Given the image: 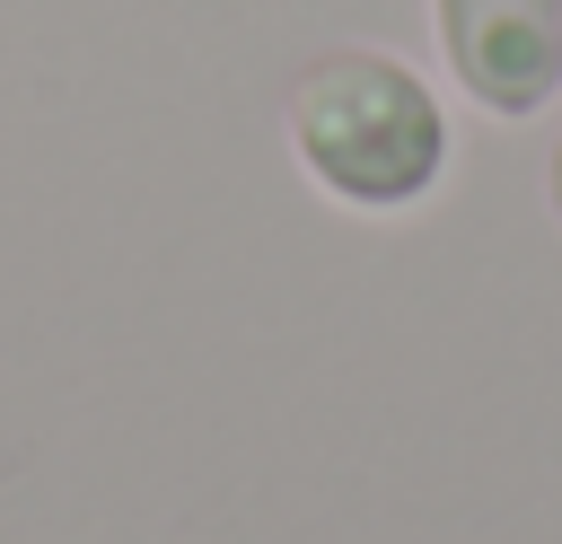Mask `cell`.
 Wrapping results in <instances>:
<instances>
[{
    "instance_id": "obj_1",
    "label": "cell",
    "mask_w": 562,
    "mask_h": 544,
    "mask_svg": "<svg viewBox=\"0 0 562 544\" xmlns=\"http://www.w3.org/2000/svg\"><path fill=\"white\" fill-rule=\"evenodd\" d=\"M299 167L351 211H413L448 167L439 97L386 53H325L290 88Z\"/></svg>"
},
{
    "instance_id": "obj_2",
    "label": "cell",
    "mask_w": 562,
    "mask_h": 544,
    "mask_svg": "<svg viewBox=\"0 0 562 544\" xmlns=\"http://www.w3.org/2000/svg\"><path fill=\"white\" fill-rule=\"evenodd\" d=\"M439 9V44L457 61V88L518 123L544 114L562 88V0H430Z\"/></svg>"
},
{
    "instance_id": "obj_3",
    "label": "cell",
    "mask_w": 562,
    "mask_h": 544,
    "mask_svg": "<svg viewBox=\"0 0 562 544\" xmlns=\"http://www.w3.org/2000/svg\"><path fill=\"white\" fill-rule=\"evenodd\" d=\"M553 219H562V149H553Z\"/></svg>"
}]
</instances>
